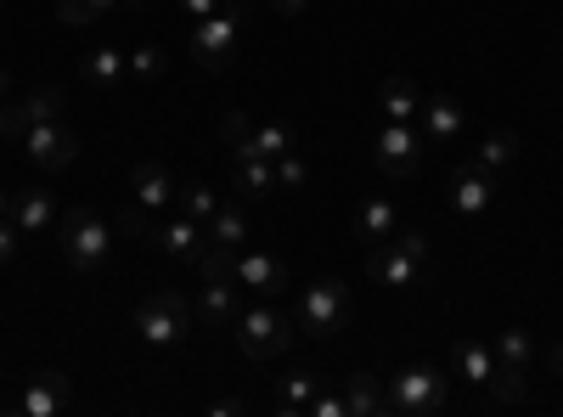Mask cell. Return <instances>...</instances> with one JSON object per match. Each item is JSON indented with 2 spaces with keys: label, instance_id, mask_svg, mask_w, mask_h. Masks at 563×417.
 <instances>
[{
  "label": "cell",
  "instance_id": "obj_12",
  "mask_svg": "<svg viewBox=\"0 0 563 417\" xmlns=\"http://www.w3.org/2000/svg\"><path fill=\"white\" fill-rule=\"evenodd\" d=\"M18 147L34 158V169H68V164L79 158V135H74L63 119H52V124H34Z\"/></svg>",
  "mask_w": 563,
  "mask_h": 417
},
{
  "label": "cell",
  "instance_id": "obj_42",
  "mask_svg": "<svg viewBox=\"0 0 563 417\" xmlns=\"http://www.w3.org/2000/svg\"><path fill=\"white\" fill-rule=\"evenodd\" d=\"M547 366L563 378V339H552V344H547Z\"/></svg>",
  "mask_w": 563,
  "mask_h": 417
},
{
  "label": "cell",
  "instance_id": "obj_19",
  "mask_svg": "<svg viewBox=\"0 0 563 417\" xmlns=\"http://www.w3.org/2000/svg\"><path fill=\"white\" fill-rule=\"evenodd\" d=\"M344 406H350V417H395L389 411V378H378V373L344 378Z\"/></svg>",
  "mask_w": 563,
  "mask_h": 417
},
{
  "label": "cell",
  "instance_id": "obj_8",
  "mask_svg": "<svg viewBox=\"0 0 563 417\" xmlns=\"http://www.w3.org/2000/svg\"><path fill=\"white\" fill-rule=\"evenodd\" d=\"M238 34H243V7H220L214 18H198L192 23V57L209 74L231 68V57H238Z\"/></svg>",
  "mask_w": 563,
  "mask_h": 417
},
{
  "label": "cell",
  "instance_id": "obj_10",
  "mask_svg": "<svg viewBox=\"0 0 563 417\" xmlns=\"http://www.w3.org/2000/svg\"><path fill=\"white\" fill-rule=\"evenodd\" d=\"M52 119H63V90L57 85H40L18 102H0V135H7V142H23L34 124H52Z\"/></svg>",
  "mask_w": 563,
  "mask_h": 417
},
{
  "label": "cell",
  "instance_id": "obj_26",
  "mask_svg": "<svg viewBox=\"0 0 563 417\" xmlns=\"http://www.w3.org/2000/svg\"><path fill=\"white\" fill-rule=\"evenodd\" d=\"M203 231H209V249H231V254H238V249L249 243V215H243V204H220Z\"/></svg>",
  "mask_w": 563,
  "mask_h": 417
},
{
  "label": "cell",
  "instance_id": "obj_4",
  "mask_svg": "<svg viewBox=\"0 0 563 417\" xmlns=\"http://www.w3.org/2000/svg\"><path fill=\"white\" fill-rule=\"evenodd\" d=\"M451 406V378L440 366H406L389 378V411L395 417H440Z\"/></svg>",
  "mask_w": 563,
  "mask_h": 417
},
{
  "label": "cell",
  "instance_id": "obj_36",
  "mask_svg": "<svg viewBox=\"0 0 563 417\" xmlns=\"http://www.w3.org/2000/svg\"><path fill=\"white\" fill-rule=\"evenodd\" d=\"M310 417H350V406H344V395H333V389H316Z\"/></svg>",
  "mask_w": 563,
  "mask_h": 417
},
{
  "label": "cell",
  "instance_id": "obj_34",
  "mask_svg": "<svg viewBox=\"0 0 563 417\" xmlns=\"http://www.w3.org/2000/svg\"><path fill=\"white\" fill-rule=\"evenodd\" d=\"M249 130H254V119H249L243 108H231V113L220 119V142H225V147H238V142H243Z\"/></svg>",
  "mask_w": 563,
  "mask_h": 417
},
{
  "label": "cell",
  "instance_id": "obj_16",
  "mask_svg": "<svg viewBox=\"0 0 563 417\" xmlns=\"http://www.w3.org/2000/svg\"><path fill=\"white\" fill-rule=\"evenodd\" d=\"M417 130H422V142H429V147H451L462 135V102L445 97V90H440V97H422Z\"/></svg>",
  "mask_w": 563,
  "mask_h": 417
},
{
  "label": "cell",
  "instance_id": "obj_45",
  "mask_svg": "<svg viewBox=\"0 0 563 417\" xmlns=\"http://www.w3.org/2000/svg\"><path fill=\"white\" fill-rule=\"evenodd\" d=\"M0 18H7V0H0Z\"/></svg>",
  "mask_w": 563,
  "mask_h": 417
},
{
  "label": "cell",
  "instance_id": "obj_24",
  "mask_svg": "<svg viewBox=\"0 0 563 417\" xmlns=\"http://www.w3.org/2000/svg\"><path fill=\"white\" fill-rule=\"evenodd\" d=\"M57 220V198L52 193H40V187H29V193H18V204H12V226L23 231V238H40L45 226Z\"/></svg>",
  "mask_w": 563,
  "mask_h": 417
},
{
  "label": "cell",
  "instance_id": "obj_40",
  "mask_svg": "<svg viewBox=\"0 0 563 417\" xmlns=\"http://www.w3.org/2000/svg\"><path fill=\"white\" fill-rule=\"evenodd\" d=\"M271 7H276L282 18H305V12L316 7V0H271Z\"/></svg>",
  "mask_w": 563,
  "mask_h": 417
},
{
  "label": "cell",
  "instance_id": "obj_43",
  "mask_svg": "<svg viewBox=\"0 0 563 417\" xmlns=\"http://www.w3.org/2000/svg\"><path fill=\"white\" fill-rule=\"evenodd\" d=\"M12 204H18L12 193H0V220H12Z\"/></svg>",
  "mask_w": 563,
  "mask_h": 417
},
{
  "label": "cell",
  "instance_id": "obj_38",
  "mask_svg": "<svg viewBox=\"0 0 563 417\" xmlns=\"http://www.w3.org/2000/svg\"><path fill=\"white\" fill-rule=\"evenodd\" d=\"M225 7V0H180V12H192V18H214Z\"/></svg>",
  "mask_w": 563,
  "mask_h": 417
},
{
  "label": "cell",
  "instance_id": "obj_14",
  "mask_svg": "<svg viewBox=\"0 0 563 417\" xmlns=\"http://www.w3.org/2000/svg\"><path fill=\"white\" fill-rule=\"evenodd\" d=\"M63 406H68V378L63 373H40L7 400V411H18V417H52Z\"/></svg>",
  "mask_w": 563,
  "mask_h": 417
},
{
  "label": "cell",
  "instance_id": "obj_35",
  "mask_svg": "<svg viewBox=\"0 0 563 417\" xmlns=\"http://www.w3.org/2000/svg\"><path fill=\"white\" fill-rule=\"evenodd\" d=\"M57 18L68 29H85V23H97V12H90V0H57Z\"/></svg>",
  "mask_w": 563,
  "mask_h": 417
},
{
  "label": "cell",
  "instance_id": "obj_1",
  "mask_svg": "<svg viewBox=\"0 0 563 417\" xmlns=\"http://www.w3.org/2000/svg\"><path fill=\"white\" fill-rule=\"evenodd\" d=\"M108 249H113V231H108V220H102L97 209L74 204V209L57 220V254H63V265H68V271H79V276L102 271Z\"/></svg>",
  "mask_w": 563,
  "mask_h": 417
},
{
  "label": "cell",
  "instance_id": "obj_30",
  "mask_svg": "<svg viewBox=\"0 0 563 417\" xmlns=\"http://www.w3.org/2000/svg\"><path fill=\"white\" fill-rule=\"evenodd\" d=\"M496 400H525L530 395V366H507V361H496V373H490V384H485Z\"/></svg>",
  "mask_w": 563,
  "mask_h": 417
},
{
  "label": "cell",
  "instance_id": "obj_37",
  "mask_svg": "<svg viewBox=\"0 0 563 417\" xmlns=\"http://www.w3.org/2000/svg\"><path fill=\"white\" fill-rule=\"evenodd\" d=\"M18 238H23V231H18L12 220H0V265H7V260L18 254Z\"/></svg>",
  "mask_w": 563,
  "mask_h": 417
},
{
  "label": "cell",
  "instance_id": "obj_21",
  "mask_svg": "<svg viewBox=\"0 0 563 417\" xmlns=\"http://www.w3.org/2000/svg\"><path fill=\"white\" fill-rule=\"evenodd\" d=\"M299 147V135L288 130V124H254L249 135H243V142L238 147H231V158H282V153H294Z\"/></svg>",
  "mask_w": 563,
  "mask_h": 417
},
{
  "label": "cell",
  "instance_id": "obj_22",
  "mask_svg": "<svg viewBox=\"0 0 563 417\" xmlns=\"http://www.w3.org/2000/svg\"><path fill=\"white\" fill-rule=\"evenodd\" d=\"M79 79L113 97V90L130 79V63H124V52H113V45H97V52H90V57L79 63Z\"/></svg>",
  "mask_w": 563,
  "mask_h": 417
},
{
  "label": "cell",
  "instance_id": "obj_44",
  "mask_svg": "<svg viewBox=\"0 0 563 417\" xmlns=\"http://www.w3.org/2000/svg\"><path fill=\"white\" fill-rule=\"evenodd\" d=\"M0 102H7V68H0Z\"/></svg>",
  "mask_w": 563,
  "mask_h": 417
},
{
  "label": "cell",
  "instance_id": "obj_32",
  "mask_svg": "<svg viewBox=\"0 0 563 417\" xmlns=\"http://www.w3.org/2000/svg\"><path fill=\"white\" fill-rule=\"evenodd\" d=\"M310 187V164H305V153L294 147V153H282L276 158V193H305Z\"/></svg>",
  "mask_w": 563,
  "mask_h": 417
},
{
  "label": "cell",
  "instance_id": "obj_3",
  "mask_svg": "<svg viewBox=\"0 0 563 417\" xmlns=\"http://www.w3.org/2000/svg\"><path fill=\"white\" fill-rule=\"evenodd\" d=\"M192 321H198L192 299L175 294V288H158V294H147L135 305V333L153 350H180L186 339H192Z\"/></svg>",
  "mask_w": 563,
  "mask_h": 417
},
{
  "label": "cell",
  "instance_id": "obj_39",
  "mask_svg": "<svg viewBox=\"0 0 563 417\" xmlns=\"http://www.w3.org/2000/svg\"><path fill=\"white\" fill-rule=\"evenodd\" d=\"M90 12H97V18H113V12H135V0H90Z\"/></svg>",
  "mask_w": 563,
  "mask_h": 417
},
{
  "label": "cell",
  "instance_id": "obj_33",
  "mask_svg": "<svg viewBox=\"0 0 563 417\" xmlns=\"http://www.w3.org/2000/svg\"><path fill=\"white\" fill-rule=\"evenodd\" d=\"M130 63V79H164V68H169V57H164V45H135V52L124 57Z\"/></svg>",
  "mask_w": 563,
  "mask_h": 417
},
{
  "label": "cell",
  "instance_id": "obj_13",
  "mask_svg": "<svg viewBox=\"0 0 563 417\" xmlns=\"http://www.w3.org/2000/svg\"><path fill=\"white\" fill-rule=\"evenodd\" d=\"M496 204V175H485L474 158H462L451 175V209L456 215H485Z\"/></svg>",
  "mask_w": 563,
  "mask_h": 417
},
{
  "label": "cell",
  "instance_id": "obj_6",
  "mask_svg": "<svg viewBox=\"0 0 563 417\" xmlns=\"http://www.w3.org/2000/svg\"><path fill=\"white\" fill-rule=\"evenodd\" d=\"M231 328H238V350H243L249 361H276L282 350L294 344V321L282 316L271 299H254L249 310H238V321H231Z\"/></svg>",
  "mask_w": 563,
  "mask_h": 417
},
{
  "label": "cell",
  "instance_id": "obj_46",
  "mask_svg": "<svg viewBox=\"0 0 563 417\" xmlns=\"http://www.w3.org/2000/svg\"><path fill=\"white\" fill-rule=\"evenodd\" d=\"M135 7H141V0H135Z\"/></svg>",
  "mask_w": 563,
  "mask_h": 417
},
{
  "label": "cell",
  "instance_id": "obj_17",
  "mask_svg": "<svg viewBox=\"0 0 563 417\" xmlns=\"http://www.w3.org/2000/svg\"><path fill=\"white\" fill-rule=\"evenodd\" d=\"M130 187H135V204L147 209V215H158L164 204H175V175H169L164 158H141L130 169Z\"/></svg>",
  "mask_w": 563,
  "mask_h": 417
},
{
  "label": "cell",
  "instance_id": "obj_15",
  "mask_svg": "<svg viewBox=\"0 0 563 417\" xmlns=\"http://www.w3.org/2000/svg\"><path fill=\"white\" fill-rule=\"evenodd\" d=\"M153 243H158L169 260H186V265H192V260L209 254V231H203L198 220L175 215V220H158V226H153Z\"/></svg>",
  "mask_w": 563,
  "mask_h": 417
},
{
  "label": "cell",
  "instance_id": "obj_18",
  "mask_svg": "<svg viewBox=\"0 0 563 417\" xmlns=\"http://www.w3.org/2000/svg\"><path fill=\"white\" fill-rule=\"evenodd\" d=\"M350 226H355V243L378 249V243H389L395 231H400V215H395V204H389V198H361Z\"/></svg>",
  "mask_w": 563,
  "mask_h": 417
},
{
  "label": "cell",
  "instance_id": "obj_23",
  "mask_svg": "<svg viewBox=\"0 0 563 417\" xmlns=\"http://www.w3.org/2000/svg\"><path fill=\"white\" fill-rule=\"evenodd\" d=\"M451 366H456V378H462V384H490V373H496V350H490L485 339H456Z\"/></svg>",
  "mask_w": 563,
  "mask_h": 417
},
{
  "label": "cell",
  "instance_id": "obj_25",
  "mask_svg": "<svg viewBox=\"0 0 563 417\" xmlns=\"http://www.w3.org/2000/svg\"><path fill=\"white\" fill-rule=\"evenodd\" d=\"M231 187H238V198H271L276 158H231Z\"/></svg>",
  "mask_w": 563,
  "mask_h": 417
},
{
  "label": "cell",
  "instance_id": "obj_5",
  "mask_svg": "<svg viewBox=\"0 0 563 417\" xmlns=\"http://www.w3.org/2000/svg\"><path fill=\"white\" fill-rule=\"evenodd\" d=\"M203 288L192 294V310L203 328H231L238 321V276H231V249H209L203 260Z\"/></svg>",
  "mask_w": 563,
  "mask_h": 417
},
{
  "label": "cell",
  "instance_id": "obj_9",
  "mask_svg": "<svg viewBox=\"0 0 563 417\" xmlns=\"http://www.w3.org/2000/svg\"><path fill=\"white\" fill-rule=\"evenodd\" d=\"M422 130L417 124H378L372 130V164H378L384 175H395V180H406V175H417V164H422Z\"/></svg>",
  "mask_w": 563,
  "mask_h": 417
},
{
  "label": "cell",
  "instance_id": "obj_41",
  "mask_svg": "<svg viewBox=\"0 0 563 417\" xmlns=\"http://www.w3.org/2000/svg\"><path fill=\"white\" fill-rule=\"evenodd\" d=\"M209 411H214V417H231V411H243V400H238V395H220V400H209Z\"/></svg>",
  "mask_w": 563,
  "mask_h": 417
},
{
  "label": "cell",
  "instance_id": "obj_20",
  "mask_svg": "<svg viewBox=\"0 0 563 417\" xmlns=\"http://www.w3.org/2000/svg\"><path fill=\"white\" fill-rule=\"evenodd\" d=\"M372 108H378L389 124H417V113H422V90H417L406 74H395V79L378 85V102H372Z\"/></svg>",
  "mask_w": 563,
  "mask_h": 417
},
{
  "label": "cell",
  "instance_id": "obj_31",
  "mask_svg": "<svg viewBox=\"0 0 563 417\" xmlns=\"http://www.w3.org/2000/svg\"><path fill=\"white\" fill-rule=\"evenodd\" d=\"M490 350H496V361H507V366H530V361H536V333H530V328H507Z\"/></svg>",
  "mask_w": 563,
  "mask_h": 417
},
{
  "label": "cell",
  "instance_id": "obj_28",
  "mask_svg": "<svg viewBox=\"0 0 563 417\" xmlns=\"http://www.w3.org/2000/svg\"><path fill=\"white\" fill-rule=\"evenodd\" d=\"M512 158H519V135H512V130H496V135H485V142L474 147V164L485 175H501Z\"/></svg>",
  "mask_w": 563,
  "mask_h": 417
},
{
  "label": "cell",
  "instance_id": "obj_7",
  "mask_svg": "<svg viewBox=\"0 0 563 417\" xmlns=\"http://www.w3.org/2000/svg\"><path fill=\"white\" fill-rule=\"evenodd\" d=\"M422 260H429V238H422V231H395L389 243H378L366 254V276L378 288H411Z\"/></svg>",
  "mask_w": 563,
  "mask_h": 417
},
{
  "label": "cell",
  "instance_id": "obj_2",
  "mask_svg": "<svg viewBox=\"0 0 563 417\" xmlns=\"http://www.w3.org/2000/svg\"><path fill=\"white\" fill-rule=\"evenodd\" d=\"M350 316H355V305H350V288L339 283V276H321V283H310L305 294H299V305H294V328L305 333V339H339L344 328H350Z\"/></svg>",
  "mask_w": 563,
  "mask_h": 417
},
{
  "label": "cell",
  "instance_id": "obj_27",
  "mask_svg": "<svg viewBox=\"0 0 563 417\" xmlns=\"http://www.w3.org/2000/svg\"><path fill=\"white\" fill-rule=\"evenodd\" d=\"M316 389H321V378H316V373H294V378H282V384H276V411H282V417L310 411Z\"/></svg>",
  "mask_w": 563,
  "mask_h": 417
},
{
  "label": "cell",
  "instance_id": "obj_29",
  "mask_svg": "<svg viewBox=\"0 0 563 417\" xmlns=\"http://www.w3.org/2000/svg\"><path fill=\"white\" fill-rule=\"evenodd\" d=\"M220 204H225V198H214V187H203V180H186V187H175V215L198 220V226H209V215H214Z\"/></svg>",
  "mask_w": 563,
  "mask_h": 417
},
{
  "label": "cell",
  "instance_id": "obj_11",
  "mask_svg": "<svg viewBox=\"0 0 563 417\" xmlns=\"http://www.w3.org/2000/svg\"><path fill=\"white\" fill-rule=\"evenodd\" d=\"M231 276H238V288L260 294V299H276L288 288V265H282L271 249H238L231 254Z\"/></svg>",
  "mask_w": 563,
  "mask_h": 417
}]
</instances>
